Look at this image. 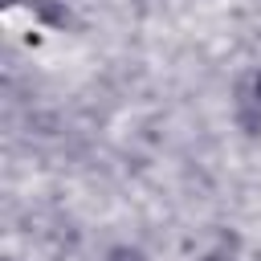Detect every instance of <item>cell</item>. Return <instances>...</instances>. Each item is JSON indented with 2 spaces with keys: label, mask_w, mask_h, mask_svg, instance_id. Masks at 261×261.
Segmentation results:
<instances>
[{
  "label": "cell",
  "mask_w": 261,
  "mask_h": 261,
  "mask_svg": "<svg viewBox=\"0 0 261 261\" xmlns=\"http://www.w3.org/2000/svg\"><path fill=\"white\" fill-rule=\"evenodd\" d=\"M249 102H253V106H257V110H261V73H257V77H253V94H249Z\"/></svg>",
  "instance_id": "6da1fadb"
},
{
  "label": "cell",
  "mask_w": 261,
  "mask_h": 261,
  "mask_svg": "<svg viewBox=\"0 0 261 261\" xmlns=\"http://www.w3.org/2000/svg\"><path fill=\"white\" fill-rule=\"evenodd\" d=\"M110 261H143V257H139V253H126V249H122V253H114Z\"/></svg>",
  "instance_id": "7a4b0ae2"
}]
</instances>
